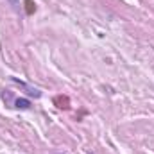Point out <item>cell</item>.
<instances>
[{
    "label": "cell",
    "mask_w": 154,
    "mask_h": 154,
    "mask_svg": "<svg viewBox=\"0 0 154 154\" xmlns=\"http://www.w3.org/2000/svg\"><path fill=\"white\" fill-rule=\"evenodd\" d=\"M14 104H16L18 109H29V108H31V102H29L27 99H18Z\"/></svg>",
    "instance_id": "1"
},
{
    "label": "cell",
    "mask_w": 154,
    "mask_h": 154,
    "mask_svg": "<svg viewBox=\"0 0 154 154\" xmlns=\"http://www.w3.org/2000/svg\"><path fill=\"white\" fill-rule=\"evenodd\" d=\"M9 2H11V5H14V7L18 5V2H16V0H9Z\"/></svg>",
    "instance_id": "2"
}]
</instances>
